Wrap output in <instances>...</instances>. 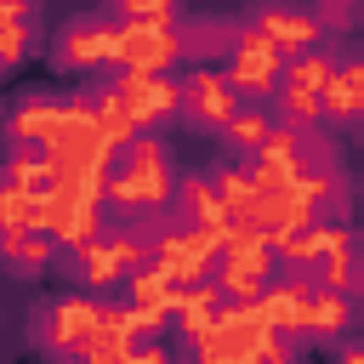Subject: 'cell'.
<instances>
[{
  "label": "cell",
  "mask_w": 364,
  "mask_h": 364,
  "mask_svg": "<svg viewBox=\"0 0 364 364\" xmlns=\"http://www.w3.org/2000/svg\"><path fill=\"white\" fill-rule=\"evenodd\" d=\"M6 125H11L17 148L46 154L68 182H97L102 188V176L119 154V142L102 131V119L91 114L85 97H23Z\"/></svg>",
  "instance_id": "cell-1"
},
{
  "label": "cell",
  "mask_w": 364,
  "mask_h": 364,
  "mask_svg": "<svg viewBox=\"0 0 364 364\" xmlns=\"http://www.w3.org/2000/svg\"><path fill=\"white\" fill-rule=\"evenodd\" d=\"M28 341L51 358H131L142 330L125 307L91 296H51L28 313Z\"/></svg>",
  "instance_id": "cell-2"
},
{
  "label": "cell",
  "mask_w": 364,
  "mask_h": 364,
  "mask_svg": "<svg viewBox=\"0 0 364 364\" xmlns=\"http://www.w3.org/2000/svg\"><path fill=\"white\" fill-rule=\"evenodd\" d=\"M176 188H182V171H176L171 148H165L154 131L119 142V154H114V165H108V176H102L108 205H114L119 216H131L136 228H159V216L176 210Z\"/></svg>",
  "instance_id": "cell-3"
},
{
  "label": "cell",
  "mask_w": 364,
  "mask_h": 364,
  "mask_svg": "<svg viewBox=\"0 0 364 364\" xmlns=\"http://www.w3.org/2000/svg\"><path fill=\"white\" fill-rule=\"evenodd\" d=\"M330 68H336V51H330V46H313V51L284 57V74H279L267 108H273L284 125H296V131L324 125V85H330Z\"/></svg>",
  "instance_id": "cell-4"
},
{
  "label": "cell",
  "mask_w": 364,
  "mask_h": 364,
  "mask_svg": "<svg viewBox=\"0 0 364 364\" xmlns=\"http://www.w3.org/2000/svg\"><path fill=\"white\" fill-rule=\"evenodd\" d=\"M273 262H279L273 256V239L256 233V228H245V222H233L222 233L216 256H210V279L222 284L228 301H256L267 290V279H273Z\"/></svg>",
  "instance_id": "cell-5"
},
{
  "label": "cell",
  "mask_w": 364,
  "mask_h": 364,
  "mask_svg": "<svg viewBox=\"0 0 364 364\" xmlns=\"http://www.w3.org/2000/svg\"><path fill=\"white\" fill-rule=\"evenodd\" d=\"M63 262H68V273H74L80 284L108 290V284H119L125 273H136V267L148 262V239H136V233H125V228H97V233H85V239L63 245Z\"/></svg>",
  "instance_id": "cell-6"
},
{
  "label": "cell",
  "mask_w": 364,
  "mask_h": 364,
  "mask_svg": "<svg viewBox=\"0 0 364 364\" xmlns=\"http://www.w3.org/2000/svg\"><path fill=\"white\" fill-rule=\"evenodd\" d=\"M239 108H245V97H239V85H233L216 63H193V68L182 74L176 119H182L188 131H199V136H222L228 119H233Z\"/></svg>",
  "instance_id": "cell-7"
},
{
  "label": "cell",
  "mask_w": 364,
  "mask_h": 364,
  "mask_svg": "<svg viewBox=\"0 0 364 364\" xmlns=\"http://www.w3.org/2000/svg\"><path fill=\"white\" fill-rule=\"evenodd\" d=\"M114 40H119V17H114V11L68 17V23L51 34V63H57V68H74V74L108 68V63H114Z\"/></svg>",
  "instance_id": "cell-8"
},
{
  "label": "cell",
  "mask_w": 364,
  "mask_h": 364,
  "mask_svg": "<svg viewBox=\"0 0 364 364\" xmlns=\"http://www.w3.org/2000/svg\"><path fill=\"white\" fill-rule=\"evenodd\" d=\"M182 28L176 23H154V17H119V40H114V68H148V74H171L182 63Z\"/></svg>",
  "instance_id": "cell-9"
},
{
  "label": "cell",
  "mask_w": 364,
  "mask_h": 364,
  "mask_svg": "<svg viewBox=\"0 0 364 364\" xmlns=\"http://www.w3.org/2000/svg\"><path fill=\"white\" fill-rule=\"evenodd\" d=\"M222 74L239 85V97L245 102H267L273 97V85H279V74H284V51L267 40V34H256L250 23L239 28V40L228 46V57H222Z\"/></svg>",
  "instance_id": "cell-10"
},
{
  "label": "cell",
  "mask_w": 364,
  "mask_h": 364,
  "mask_svg": "<svg viewBox=\"0 0 364 364\" xmlns=\"http://www.w3.org/2000/svg\"><path fill=\"white\" fill-rule=\"evenodd\" d=\"M40 228L57 239V245H74L85 233L102 228V188L97 182H63L46 205H40Z\"/></svg>",
  "instance_id": "cell-11"
},
{
  "label": "cell",
  "mask_w": 364,
  "mask_h": 364,
  "mask_svg": "<svg viewBox=\"0 0 364 364\" xmlns=\"http://www.w3.org/2000/svg\"><path fill=\"white\" fill-rule=\"evenodd\" d=\"M216 245L222 239H210V233H199V228H159L154 239H148V267H159L165 279H176V284H188V279H205L210 273V256H216Z\"/></svg>",
  "instance_id": "cell-12"
},
{
  "label": "cell",
  "mask_w": 364,
  "mask_h": 364,
  "mask_svg": "<svg viewBox=\"0 0 364 364\" xmlns=\"http://www.w3.org/2000/svg\"><path fill=\"white\" fill-rule=\"evenodd\" d=\"M245 23H250L256 34H267L284 57L324 46V23H318V11H313V6H301V0H262Z\"/></svg>",
  "instance_id": "cell-13"
},
{
  "label": "cell",
  "mask_w": 364,
  "mask_h": 364,
  "mask_svg": "<svg viewBox=\"0 0 364 364\" xmlns=\"http://www.w3.org/2000/svg\"><path fill=\"white\" fill-rule=\"evenodd\" d=\"M176 216H182V228H199V233H210V239H222V233L233 228V210H228V199H222L216 171L182 176V188H176Z\"/></svg>",
  "instance_id": "cell-14"
},
{
  "label": "cell",
  "mask_w": 364,
  "mask_h": 364,
  "mask_svg": "<svg viewBox=\"0 0 364 364\" xmlns=\"http://www.w3.org/2000/svg\"><path fill=\"white\" fill-rule=\"evenodd\" d=\"M358 233L347 228V222H324L318 228V239H313V256H307V279L313 284H330V290H347V279H353V256H358Z\"/></svg>",
  "instance_id": "cell-15"
},
{
  "label": "cell",
  "mask_w": 364,
  "mask_h": 364,
  "mask_svg": "<svg viewBox=\"0 0 364 364\" xmlns=\"http://www.w3.org/2000/svg\"><path fill=\"white\" fill-rule=\"evenodd\" d=\"M119 307L131 313V324L148 336V330H159V324H171V279L159 273V267H136V273H125L119 279Z\"/></svg>",
  "instance_id": "cell-16"
},
{
  "label": "cell",
  "mask_w": 364,
  "mask_h": 364,
  "mask_svg": "<svg viewBox=\"0 0 364 364\" xmlns=\"http://www.w3.org/2000/svg\"><path fill=\"white\" fill-rule=\"evenodd\" d=\"M353 307H358V301H353L347 290H330V284H313V279H307L296 336H301V341H336V336L353 330Z\"/></svg>",
  "instance_id": "cell-17"
},
{
  "label": "cell",
  "mask_w": 364,
  "mask_h": 364,
  "mask_svg": "<svg viewBox=\"0 0 364 364\" xmlns=\"http://www.w3.org/2000/svg\"><path fill=\"white\" fill-rule=\"evenodd\" d=\"M358 119H364V51H336L324 85V125H358Z\"/></svg>",
  "instance_id": "cell-18"
},
{
  "label": "cell",
  "mask_w": 364,
  "mask_h": 364,
  "mask_svg": "<svg viewBox=\"0 0 364 364\" xmlns=\"http://www.w3.org/2000/svg\"><path fill=\"white\" fill-rule=\"evenodd\" d=\"M40 51V17H34V0H17V6H0V68H17L23 57Z\"/></svg>",
  "instance_id": "cell-19"
},
{
  "label": "cell",
  "mask_w": 364,
  "mask_h": 364,
  "mask_svg": "<svg viewBox=\"0 0 364 364\" xmlns=\"http://www.w3.org/2000/svg\"><path fill=\"white\" fill-rule=\"evenodd\" d=\"M176 28H182V51L188 57H228V46L239 40V28H245V17L233 23V17H176Z\"/></svg>",
  "instance_id": "cell-20"
},
{
  "label": "cell",
  "mask_w": 364,
  "mask_h": 364,
  "mask_svg": "<svg viewBox=\"0 0 364 364\" xmlns=\"http://www.w3.org/2000/svg\"><path fill=\"white\" fill-rule=\"evenodd\" d=\"M273 131H279V114L267 108V102H245L233 119H228V131H222V142H228V154H239V159H250L262 142H273Z\"/></svg>",
  "instance_id": "cell-21"
},
{
  "label": "cell",
  "mask_w": 364,
  "mask_h": 364,
  "mask_svg": "<svg viewBox=\"0 0 364 364\" xmlns=\"http://www.w3.org/2000/svg\"><path fill=\"white\" fill-rule=\"evenodd\" d=\"M63 245L46 233V228H28V233H17L11 245H0V267L11 273V279H34V273H46L51 267V256H57Z\"/></svg>",
  "instance_id": "cell-22"
},
{
  "label": "cell",
  "mask_w": 364,
  "mask_h": 364,
  "mask_svg": "<svg viewBox=\"0 0 364 364\" xmlns=\"http://www.w3.org/2000/svg\"><path fill=\"white\" fill-rule=\"evenodd\" d=\"M40 228V199H28L6 171H0V245H11L17 233Z\"/></svg>",
  "instance_id": "cell-23"
},
{
  "label": "cell",
  "mask_w": 364,
  "mask_h": 364,
  "mask_svg": "<svg viewBox=\"0 0 364 364\" xmlns=\"http://www.w3.org/2000/svg\"><path fill=\"white\" fill-rule=\"evenodd\" d=\"M114 17H154V23H176V0H108Z\"/></svg>",
  "instance_id": "cell-24"
},
{
  "label": "cell",
  "mask_w": 364,
  "mask_h": 364,
  "mask_svg": "<svg viewBox=\"0 0 364 364\" xmlns=\"http://www.w3.org/2000/svg\"><path fill=\"white\" fill-rule=\"evenodd\" d=\"M347 296L364 307V245H358V256H353V279H347Z\"/></svg>",
  "instance_id": "cell-25"
},
{
  "label": "cell",
  "mask_w": 364,
  "mask_h": 364,
  "mask_svg": "<svg viewBox=\"0 0 364 364\" xmlns=\"http://www.w3.org/2000/svg\"><path fill=\"white\" fill-rule=\"evenodd\" d=\"M0 6H17V0H0Z\"/></svg>",
  "instance_id": "cell-26"
}]
</instances>
